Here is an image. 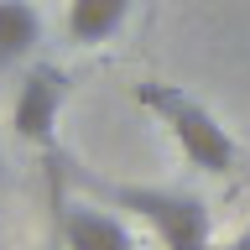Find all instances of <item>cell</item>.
Returning a JSON list of instances; mask_svg holds the SVG:
<instances>
[{"mask_svg":"<svg viewBox=\"0 0 250 250\" xmlns=\"http://www.w3.org/2000/svg\"><path fill=\"white\" fill-rule=\"evenodd\" d=\"M62 245L68 250H136V234L120 214H104L99 203H68L62 208Z\"/></svg>","mask_w":250,"mask_h":250,"instance_id":"cell-4","label":"cell"},{"mask_svg":"<svg viewBox=\"0 0 250 250\" xmlns=\"http://www.w3.org/2000/svg\"><path fill=\"white\" fill-rule=\"evenodd\" d=\"M130 0H68V37L78 47H99L120 31Z\"/></svg>","mask_w":250,"mask_h":250,"instance_id":"cell-6","label":"cell"},{"mask_svg":"<svg viewBox=\"0 0 250 250\" xmlns=\"http://www.w3.org/2000/svg\"><path fill=\"white\" fill-rule=\"evenodd\" d=\"M136 99H141V104H146L156 120L172 130L177 151L188 156V167L214 172V177L234 172V162H240V146H234V136L214 120V109L203 104V99H193V94L177 89V83H156V78L136 83Z\"/></svg>","mask_w":250,"mask_h":250,"instance_id":"cell-2","label":"cell"},{"mask_svg":"<svg viewBox=\"0 0 250 250\" xmlns=\"http://www.w3.org/2000/svg\"><path fill=\"white\" fill-rule=\"evenodd\" d=\"M78 183L89 188L94 198H104L109 208L136 214L167 250H208L214 245V214H208V203L193 198V193L146 188V183H109V177H89V172H78Z\"/></svg>","mask_w":250,"mask_h":250,"instance_id":"cell-1","label":"cell"},{"mask_svg":"<svg viewBox=\"0 0 250 250\" xmlns=\"http://www.w3.org/2000/svg\"><path fill=\"white\" fill-rule=\"evenodd\" d=\"M42 42V16L31 0H0V73L31 58V47Z\"/></svg>","mask_w":250,"mask_h":250,"instance_id":"cell-5","label":"cell"},{"mask_svg":"<svg viewBox=\"0 0 250 250\" xmlns=\"http://www.w3.org/2000/svg\"><path fill=\"white\" fill-rule=\"evenodd\" d=\"M224 250H250V234H240V240H229Z\"/></svg>","mask_w":250,"mask_h":250,"instance_id":"cell-7","label":"cell"},{"mask_svg":"<svg viewBox=\"0 0 250 250\" xmlns=\"http://www.w3.org/2000/svg\"><path fill=\"white\" fill-rule=\"evenodd\" d=\"M62 104H68V73L52 68V62H37V68L26 73V83L16 89V104H11L16 136L31 141V146H52Z\"/></svg>","mask_w":250,"mask_h":250,"instance_id":"cell-3","label":"cell"}]
</instances>
